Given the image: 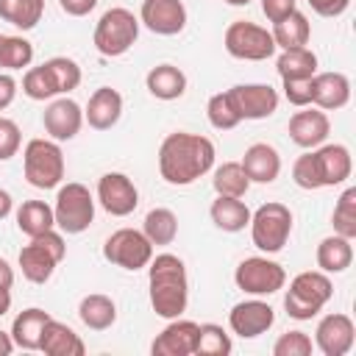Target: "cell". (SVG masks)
I'll use <instances>...</instances> for the list:
<instances>
[{
	"label": "cell",
	"mask_w": 356,
	"mask_h": 356,
	"mask_svg": "<svg viewBox=\"0 0 356 356\" xmlns=\"http://www.w3.org/2000/svg\"><path fill=\"white\" fill-rule=\"evenodd\" d=\"M214 142L203 134H167L159 147V175L170 186H189L214 167Z\"/></svg>",
	"instance_id": "obj_1"
},
{
	"label": "cell",
	"mask_w": 356,
	"mask_h": 356,
	"mask_svg": "<svg viewBox=\"0 0 356 356\" xmlns=\"http://www.w3.org/2000/svg\"><path fill=\"white\" fill-rule=\"evenodd\" d=\"M147 295L161 320L181 317L189 306V275L184 259L175 253H153L147 261Z\"/></svg>",
	"instance_id": "obj_2"
},
{
	"label": "cell",
	"mask_w": 356,
	"mask_h": 356,
	"mask_svg": "<svg viewBox=\"0 0 356 356\" xmlns=\"http://www.w3.org/2000/svg\"><path fill=\"white\" fill-rule=\"evenodd\" d=\"M334 298V284L328 273L323 270H303L289 281V289L284 292V309L292 320H312L317 317L328 300Z\"/></svg>",
	"instance_id": "obj_3"
},
{
	"label": "cell",
	"mask_w": 356,
	"mask_h": 356,
	"mask_svg": "<svg viewBox=\"0 0 356 356\" xmlns=\"http://www.w3.org/2000/svg\"><path fill=\"white\" fill-rule=\"evenodd\" d=\"M139 17L122 6H114V8H106L95 25V33H92V42H95V50L106 58H120L125 56L136 39H139Z\"/></svg>",
	"instance_id": "obj_4"
},
{
	"label": "cell",
	"mask_w": 356,
	"mask_h": 356,
	"mask_svg": "<svg viewBox=\"0 0 356 356\" xmlns=\"http://www.w3.org/2000/svg\"><path fill=\"white\" fill-rule=\"evenodd\" d=\"M67 256V245L61 231L50 228L39 236H31V242L19 250V270L25 275V281L31 284H47L56 273V267L64 261Z\"/></svg>",
	"instance_id": "obj_5"
},
{
	"label": "cell",
	"mask_w": 356,
	"mask_h": 356,
	"mask_svg": "<svg viewBox=\"0 0 356 356\" xmlns=\"http://www.w3.org/2000/svg\"><path fill=\"white\" fill-rule=\"evenodd\" d=\"M22 172L25 181L36 189H56L64 181V153L56 139H31L22 150Z\"/></svg>",
	"instance_id": "obj_6"
},
{
	"label": "cell",
	"mask_w": 356,
	"mask_h": 356,
	"mask_svg": "<svg viewBox=\"0 0 356 356\" xmlns=\"http://www.w3.org/2000/svg\"><path fill=\"white\" fill-rule=\"evenodd\" d=\"M95 195L89 192V186L78 184V181H67L58 184L56 192V203H53V217H56V228L61 234H83L92 222H95Z\"/></svg>",
	"instance_id": "obj_7"
},
{
	"label": "cell",
	"mask_w": 356,
	"mask_h": 356,
	"mask_svg": "<svg viewBox=\"0 0 356 356\" xmlns=\"http://www.w3.org/2000/svg\"><path fill=\"white\" fill-rule=\"evenodd\" d=\"M250 239L253 245L273 256L278 250H284V245L289 242V234H292V211L286 203H278V200H267L261 203L256 211H250Z\"/></svg>",
	"instance_id": "obj_8"
},
{
	"label": "cell",
	"mask_w": 356,
	"mask_h": 356,
	"mask_svg": "<svg viewBox=\"0 0 356 356\" xmlns=\"http://www.w3.org/2000/svg\"><path fill=\"white\" fill-rule=\"evenodd\" d=\"M234 284L245 295L267 298V295H275L286 286V270L278 261H273L267 253L264 256H248L236 264Z\"/></svg>",
	"instance_id": "obj_9"
},
{
	"label": "cell",
	"mask_w": 356,
	"mask_h": 356,
	"mask_svg": "<svg viewBox=\"0 0 356 356\" xmlns=\"http://www.w3.org/2000/svg\"><path fill=\"white\" fill-rule=\"evenodd\" d=\"M222 44L228 50V56L239 58V61H267L275 56V42L273 33L264 25L248 22V19H236L225 28Z\"/></svg>",
	"instance_id": "obj_10"
},
{
	"label": "cell",
	"mask_w": 356,
	"mask_h": 356,
	"mask_svg": "<svg viewBox=\"0 0 356 356\" xmlns=\"http://www.w3.org/2000/svg\"><path fill=\"white\" fill-rule=\"evenodd\" d=\"M103 259L122 270H145L153 259V242L139 228H117L103 242Z\"/></svg>",
	"instance_id": "obj_11"
},
{
	"label": "cell",
	"mask_w": 356,
	"mask_h": 356,
	"mask_svg": "<svg viewBox=\"0 0 356 356\" xmlns=\"http://www.w3.org/2000/svg\"><path fill=\"white\" fill-rule=\"evenodd\" d=\"M239 120H267L278 111V92L270 83H236L225 89Z\"/></svg>",
	"instance_id": "obj_12"
},
{
	"label": "cell",
	"mask_w": 356,
	"mask_h": 356,
	"mask_svg": "<svg viewBox=\"0 0 356 356\" xmlns=\"http://www.w3.org/2000/svg\"><path fill=\"white\" fill-rule=\"evenodd\" d=\"M97 203L111 217H128L139 206V189L125 172H103L97 178Z\"/></svg>",
	"instance_id": "obj_13"
},
{
	"label": "cell",
	"mask_w": 356,
	"mask_h": 356,
	"mask_svg": "<svg viewBox=\"0 0 356 356\" xmlns=\"http://www.w3.org/2000/svg\"><path fill=\"white\" fill-rule=\"evenodd\" d=\"M275 323V309L261 300V298H248V300H239L231 306L228 312V325L236 337L242 339H256L261 334H267Z\"/></svg>",
	"instance_id": "obj_14"
},
{
	"label": "cell",
	"mask_w": 356,
	"mask_h": 356,
	"mask_svg": "<svg viewBox=\"0 0 356 356\" xmlns=\"http://www.w3.org/2000/svg\"><path fill=\"white\" fill-rule=\"evenodd\" d=\"M186 17L184 0H142L139 6V25L156 36H178L186 28Z\"/></svg>",
	"instance_id": "obj_15"
},
{
	"label": "cell",
	"mask_w": 356,
	"mask_h": 356,
	"mask_svg": "<svg viewBox=\"0 0 356 356\" xmlns=\"http://www.w3.org/2000/svg\"><path fill=\"white\" fill-rule=\"evenodd\" d=\"M353 342H356V325L348 314L331 312V314L320 317V323L314 328V348L323 356H345V353H350Z\"/></svg>",
	"instance_id": "obj_16"
},
{
	"label": "cell",
	"mask_w": 356,
	"mask_h": 356,
	"mask_svg": "<svg viewBox=\"0 0 356 356\" xmlns=\"http://www.w3.org/2000/svg\"><path fill=\"white\" fill-rule=\"evenodd\" d=\"M42 125H44V131H47L50 139H56V142H70V139H75V136L81 134V128H83V108H81L72 97L58 95V97H53V100L47 103V108H44V114H42Z\"/></svg>",
	"instance_id": "obj_17"
},
{
	"label": "cell",
	"mask_w": 356,
	"mask_h": 356,
	"mask_svg": "<svg viewBox=\"0 0 356 356\" xmlns=\"http://www.w3.org/2000/svg\"><path fill=\"white\" fill-rule=\"evenodd\" d=\"M312 161H314V170H317L320 189L323 186H339L353 172L350 150L345 145H339V142H323L320 147H314L312 150Z\"/></svg>",
	"instance_id": "obj_18"
},
{
	"label": "cell",
	"mask_w": 356,
	"mask_h": 356,
	"mask_svg": "<svg viewBox=\"0 0 356 356\" xmlns=\"http://www.w3.org/2000/svg\"><path fill=\"white\" fill-rule=\"evenodd\" d=\"M197 328L200 323L195 320H184V317L167 320L161 334H156V339L150 342V353L153 356H195Z\"/></svg>",
	"instance_id": "obj_19"
},
{
	"label": "cell",
	"mask_w": 356,
	"mask_h": 356,
	"mask_svg": "<svg viewBox=\"0 0 356 356\" xmlns=\"http://www.w3.org/2000/svg\"><path fill=\"white\" fill-rule=\"evenodd\" d=\"M286 131H289V139L303 147V150H314L320 147L325 139H328V131H331V120L323 108L317 106H303L300 111H295L286 122Z\"/></svg>",
	"instance_id": "obj_20"
},
{
	"label": "cell",
	"mask_w": 356,
	"mask_h": 356,
	"mask_svg": "<svg viewBox=\"0 0 356 356\" xmlns=\"http://www.w3.org/2000/svg\"><path fill=\"white\" fill-rule=\"evenodd\" d=\"M350 103V78L345 72H314L312 75V106L337 111Z\"/></svg>",
	"instance_id": "obj_21"
},
{
	"label": "cell",
	"mask_w": 356,
	"mask_h": 356,
	"mask_svg": "<svg viewBox=\"0 0 356 356\" xmlns=\"http://www.w3.org/2000/svg\"><path fill=\"white\" fill-rule=\"evenodd\" d=\"M122 117V95L111 86H100L89 95V103L83 108V122L95 131H108Z\"/></svg>",
	"instance_id": "obj_22"
},
{
	"label": "cell",
	"mask_w": 356,
	"mask_h": 356,
	"mask_svg": "<svg viewBox=\"0 0 356 356\" xmlns=\"http://www.w3.org/2000/svg\"><path fill=\"white\" fill-rule=\"evenodd\" d=\"M242 170L250 184H273L281 175V156L267 142H253L242 156Z\"/></svg>",
	"instance_id": "obj_23"
},
{
	"label": "cell",
	"mask_w": 356,
	"mask_h": 356,
	"mask_svg": "<svg viewBox=\"0 0 356 356\" xmlns=\"http://www.w3.org/2000/svg\"><path fill=\"white\" fill-rule=\"evenodd\" d=\"M145 86H147V92L156 100L170 103V100L184 97V92H186V72L181 67H175V64H156L145 75Z\"/></svg>",
	"instance_id": "obj_24"
},
{
	"label": "cell",
	"mask_w": 356,
	"mask_h": 356,
	"mask_svg": "<svg viewBox=\"0 0 356 356\" xmlns=\"http://www.w3.org/2000/svg\"><path fill=\"white\" fill-rule=\"evenodd\" d=\"M39 350L44 356H83L86 345H83V339L67 323L50 317L47 325H44V334H42Z\"/></svg>",
	"instance_id": "obj_25"
},
{
	"label": "cell",
	"mask_w": 356,
	"mask_h": 356,
	"mask_svg": "<svg viewBox=\"0 0 356 356\" xmlns=\"http://www.w3.org/2000/svg\"><path fill=\"white\" fill-rule=\"evenodd\" d=\"M50 320V312L39 309V306H31V309H22L14 323H11V339L17 348L22 350H39V342H42V334H44V325Z\"/></svg>",
	"instance_id": "obj_26"
},
{
	"label": "cell",
	"mask_w": 356,
	"mask_h": 356,
	"mask_svg": "<svg viewBox=\"0 0 356 356\" xmlns=\"http://www.w3.org/2000/svg\"><path fill=\"white\" fill-rule=\"evenodd\" d=\"M209 217L211 222L225 231V234H239L248 228L250 222V209L242 197H225V195H217L209 206Z\"/></svg>",
	"instance_id": "obj_27"
},
{
	"label": "cell",
	"mask_w": 356,
	"mask_h": 356,
	"mask_svg": "<svg viewBox=\"0 0 356 356\" xmlns=\"http://www.w3.org/2000/svg\"><path fill=\"white\" fill-rule=\"evenodd\" d=\"M314 259H317V267L323 273H328V275L345 273L353 264V239L339 236V234H331V236L320 239Z\"/></svg>",
	"instance_id": "obj_28"
},
{
	"label": "cell",
	"mask_w": 356,
	"mask_h": 356,
	"mask_svg": "<svg viewBox=\"0 0 356 356\" xmlns=\"http://www.w3.org/2000/svg\"><path fill=\"white\" fill-rule=\"evenodd\" d=\"M78 317L89 331H106L117 323V303L103 292H89L78 303Z\"/></svg>",
	"instance_id": "obj_29"
},
{
	"label": "cell",
	"mask_w": 356,
	"mask_h": 356,
	"mask_svg": "<svg viewBox=\"0 0 356 356\" xmlns=\"http://www.w3.org/2000/svg\"><path fill=\"white\" fill-rule=\"evenodd\" d=\"M270 33H273L275 47H281V50H289V47H306L309 39H312V25H309V17H306L303 11L295 8V11L286 14L284 19L273 22Z\"/></svg>",
	"instance_id": "obj_30"
},
{
	"label": "cell",
	"mask_w": 356,
	"mask_h": 356,
	"mask_svg": "<svg viewBox=\"0 0 356 356\" xmlns=\"http://www.w3.org/2000/svg\"><path fill=\"white\" fill-rule=\"evenodd\" d=\"M17 228L31 239L39 236L50 228H56V217H53V206L47 200H22V206L17 209Z\"/></svg>",
	"instance_id": "obj_31"
},
{
	"label": "cell",
	"mask_w": 356,
	"mask_h": 356,
	"mask_svg": "<svg viewBox=\"0 0 356 356\" xmlns=\"http://www.w3.org/2000/svg\"><path fill=\"white\" fill-rule=\"evenodd\" d=\"M275 70L281 81H295V78H312L317 72V53L312 47H289L281 50L275 58Z\"/></svg>",
	"instance_id": "obj_32"
},
{
	"label": "cell",
	"mask_w": 356,
	"mask_h": 356,
	"mask_svg": "<svg viewBox=\"0 0 356 356\" xmlns=\"http://www.w3.org/2000/svg\"><path fill=\"white\" fill-rule=\"evenodd\" d=\"M142 234L153 242V248L156 245H172L175 236H178V217H175V211L167 209V206L150 209L145 214V220H142Z\"/></svg>",
	"instance_id": "obj_33"
},
{
	"label": "cell",
	"mask_w": 356,
	"mask_h": 356,
	"mask_svg": "<svg viewBox=\"0 0 356 356\" xmlns=\"http://www.w3.org/2000/svg\"><path fill=\"white\" fill-rule=\"evenodd\" d=\"M44 14V0H0V19L17 31H33Z\"/></svg>",
	"instance_id": "obj_34"
},
{
	"label": "cell",
	"mask_w": 356,
	"mask_h": 356,
	"mask_svg": "<svg viewBox=\"0 0 356 356\" xmlns=\"http://www.w3.org/2000/svg\"><path fill=\"white\" fill-rule=\"evenodd\" d=\"M211 170H214L211 186L217 195H225V197H245L248 195L250 178L245 175L239 161H222L220 167H211Z\"/></svg>",
	"instance_id": "obj_35"
},
{
	"label": "cell",
	"mask_w": 356,
	"mask_h": 356,
	"mask_svg": "<svg viewBox=\"0 0 356 356\" xmlns=\"http://www.w3.org/2000/svg\"><path fill=\"white\" fill-rule=\"evenodd\" d=\"M22 95L36 100V103H44V100H53L58 97V86H56V78L50 72V67L42 61L39 67H28L25 75H22Z\"/></svg>",
	"instance_id": "obj_36"
},
{
	"label": "cell",
	"mask_w": 356,
	"mask_h": 356,
	"mask_svg": "<svg viewBox=\"0 0 356 356\" xmlns=\"http://www.w3.org/2000/svg\"><path fill=\"white\" fill-rule=\"evenodd\" d=\"M231 348H234L231 334L222 325H217V323H200L195 356H228Z\"/></svg>",
	"instance_id": "obj_37"
},
{
	"label": "cell",
	"mask_w": 356,
	"mask_h": 356,
	"mask_svg": "<svg viewBox=\"0 0 356 356\" xmlns=\"http://www.w3.org/2000/svg\"><path fill=\"white\" fill-rule=\"evenodd\" d=\"M331 225H334V234L356 239V186H348L334 203Z\"/></svg>",
	"instance_id": "obj_38"
},
{
	"label": "cell",
	"mask_w": 356,
	"mask_h": 356,
	"mask_svg": "<svg viewBox=\"0 0 356 356\" xmlns=\"http://www.w3.org/2000/svg\"><path fill=\"white\" fill-rule=\"evenodd\" d=\"M31 61H33V44H31L25 36L6 33L0 72H17V70H22V67H31Z\"/></svg>",
	"instance_id": "obj_39"
},
{
	"label": "cell",
	"mask_w": 356,
	"mask_h": 356,
	"mask_svg": "<svg viewBox=\"0 0 356 356\" xmlns=\"http://www.w3.org/2000/svg\"><path fill=\"white\" fill-rule=\"evenodd\" d=\"M206 117H209V125L217 128V131H231V128H236L242 122L236 108H234V103H231V97H228V92H214L209 97Z\"/></svg>",
	"instance_id": "obj_40"
},
{
	"label": "cell",
	"mask_w": 356,
	"mask_h": 356,
	"mask_svg": "<svg viewBox=\"0 0 356 356\" xmlns=\"http://www.w3.org/2000/svg\"><path fill=\"white\" fill-rule=\"evenodd\" d=\"M44 64L50 67V72H53V78H56L58 95H70L72 89H78V86H81L83 72H81V67H78V61H75V58L53 56V58H47Z\"/></svg>",
	"instance_id": "obj_41"
},
{
	"label": "cell",
	"mask_w": 356,
	"mask_h": 356,
	"mask_svg": "<svg viewBox=\"0 0 356 356\" xmlns=\"http://www.w3.org/2000/svg\"><path fill=\"white\" fill-rule=\"evenodd\" d=\"M312 350L314 342L306 331H286L273 345V356H312Z\"/></svg>",
	"instance_id": "obj_42"
},
{
	"label": "cell",
	"mask_w": 356,
	"mask_h": 356,
	"mask_svg": "<svg viewBox=\"0 0 356 356\" xmlns=\"http://www.w3.org/2000/svg\"><path fill=\"white\" fill-rule=\"evenodd\" d=\"M22 147V134L19 125L8 117H0V161H8L19 153Z\"/></svg>",
	"instance_id": "obj_43"
},
{
	"label": "cell",
	"mask_w": 356,
	"mask_h": 356,
	"mask_svg": "<svg viewBox=\"0 0 356 356\" xmlns=\"http://www.w3.org/2000/svg\"><path fill=\"white\" fill-rule=\"evenodd\" d=\"M284 83V97L289 106L303 108L312 106V78H295V81H281Z\"/></svg>",
	"instance_id": "obj_44"
},
{
	"label": "cell",
	"mask_w": 356,
	"mask_h": 356,
	"mask_svg": "<svg viewBox=\"0 0 356 356\" xmlns=\"http://www.w3.org/2000/svg\"><path fill=\"white\" fill-rule=\"evenodd\" d=\"M295 8H298V0H261V14L267 17V22H278Z\"/></svg>",
	"instance_id": "obj_45"
},
{
	"label": "cell",
	"mask_w": 356,
	"mask_h": 356,
	"mask_svg": "<svg viewBox=\"0 0 356 356\" xmlns=\"http://www.w3.org/2000/svg\"><path fill=\"white\" fill-rule=\"evenodd\" d=\"M306 3L312 6V11L317 17H328V19L342 17L348 11V6H350V0H306Z\"/></svg>",
	"instance_id": "obj_46"
},
{
	"label": "cell",
	"mask_w": 356,
	"mask_h": 356,
	"mask_svg": "<svg viewBox=\"0 0 356 356\" xmlns=\"http://www.w3.org/2000/svg\"><path fill=\"white\" fill-rule=\"evenodd\" d=\"M19 92V83L11 72H0V111H6Z\"/></svg>",
	"instance_id": "obj_47"
},
{
	"label": "cell",
	"mask_w": 356,
	"mask_h": 356,
	"mask_svg": "<svg viewBox=\"0 0 356 356\" xmlns=\"http://www.w3.org/2000/svg\"><path fill=\"white\" fill-rule=\"evenodd\" d=\"M61 11L70 14V17H86L89 11H95L97 0H58Z\"/></svg>",
	"instance_id": "obj_48"
},
{
	"label": "cell",
	"mask_w": 356,
	"mask_h": 356,
	"mask_svg": "<svg viewBox=\"0 0 356 356\" xmlns=\"http://www.w3.org/2000/svg\"><path fill=\"white\" fill-rule=\"evenodd\" d=\"M0 286H6V289L14 286V267L3 256H0Z\"/></svg>",
	"instance_id": "obj_49"
},
{
	"label": "cell",
	"mask_w": 356,
	"mask_h": 356,
	"mask_svg": "<svg viewBox=\"0 0 356 356\" xmlns=\"http://www.w3.org/2000/svg\"><path fill=\"white\" fill-rule=\"evenodd\" d=\"M11 211H14V197L6 189H0V220H6Z\"/></svg>",
	"instance_id": "obj_50"
},
{
	"label": "cell",
	"mask_w": 356,
	"mask_h": 356,
	"mask_svg": "<svg viewBox=\"0 0 356 356\" xmlns=\"http://www.w3.org/2000/svg\"><path fill=\"white\" fill-rule=\"evenodd\" d=\"M14 348H17V345H14V339H11V334L0 328V356H8V353H11Z\"/></svg>",
	"instance_id": "obj_51"
},
{
	"label": "cell",
	"mask_w": 356,
	"mask_h": 356,
	"mask_svg": "<svg viewBox=\"0 0 356 356\" xmlns=\"http://www.w3.org/2000/svg\"><path fill=\"white\" fill-rule=\"evenodd\" d=\"M8 309H11V289L0 286V317L8 314Z\"/></svg>",
	"instance_id": "obj_52"
},
{
	"label": "cell",
	"mask_w": 356,
	"mask_h": 356,
	"mask_svg": "<svg viewBox=\"0 0 356 356\" xmlns=\"http://www.w3.org/2000/svg\"><path fill=\"white\" fill-rule=\"evenodd\" d=\"M222 3H228V6H248V3H253V0H222Z\"/></svg>",
	"instance_id": "obj_53"
},
{
	"label": "cell",
	"mask_w": 356,
	"mask_h": 356,
	"mask_svg": "<svg viewBox=\"0 0 356 356\" xmlns=\"http://www.w3.org/2000/svg\"><path fill=\"white\" fill-rule=\"evenodd\" d=\"M3 42H6V33H0V61H3Z\"/></svg>",
	"instance_id": "obj_54"
}]
</instances>
